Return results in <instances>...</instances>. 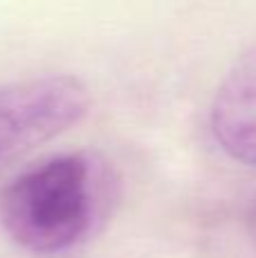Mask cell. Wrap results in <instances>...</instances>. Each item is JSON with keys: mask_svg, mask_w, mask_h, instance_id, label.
<instances>
[{"mask_svg": "<svg viewBox=\"0 0 256 258\" xmlns=\"http://www.w3.org/2000/svg\"><path fill=\"white\" fill-rule=\"evenodd\" d=\"M209 132L229 159L256 168V41L218 84L209 107Z\"/></svg>", "mask_w": 256, "mask_h": 258, "instance_id": "cell-3", "label": "cell"}, {"mask_svg": "<svg viewBox=\"0 0 256 258\" xmlns=\"http://www.w3.org/2000/svg\"><path fill=\"white\" fill-rule=\"evenodd\" d=\"M95 156L71 152L41 161L0 192V222L18 247L63 254L89 238L102 206Z\"/></svg>", "mask_w": 256, "mask_h": 258, "instance_id": "cell-1", "label": "cell"}, {"mask_svg": "<svg viewBox=\"0 0 256 258\" xmlns=\"http://www.w3.org/2000/svg\"><path fill=\"white\" fill-rule=\"evenodd\" d=\"M89 107L91 91L75 75L0 84V168L75 127Z\"/></svg>", "mask_w": 256, "mask_h": 258, "instance_id": "cell-2", "label": "cell"}]
</instances>
